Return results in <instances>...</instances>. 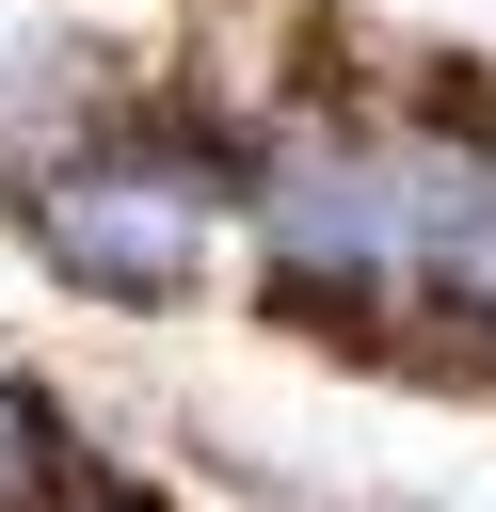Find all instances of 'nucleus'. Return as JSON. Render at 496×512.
I'll use <instances>...</instances> for the list:
<instances>
[{
    "label": "nucleus",
    "instance_id": "nucleus-1",
    "mask_svg": "<svg viewBox=\"0 0 496 512\" xmlns=\"http://www.w3.org/2000/svg\"><path fill=\"white\" fill-rule=\"evenodd\" d=\"M64 480H80V448H64V432H48V400L0 368V512H48Z\"/></svg>",
    "mask_w": 496,
    "mask_h": 512
},
{
    "label": "nucleus",
    "instance_id": "nucleus-2",
    "mask_svg": "<svg viewBox=\"0 0 496 512\" xmlns=\"http://www.w3.org/2000/svg\"><path fill=\"white\" fill-rule=\"evenodd\" d=\"M48 512H160V496H144V480H96V464H80V480H64Z\"/></svg>",
    "mask_w": 496,
    "mask_h": 512
}]
</instances>
